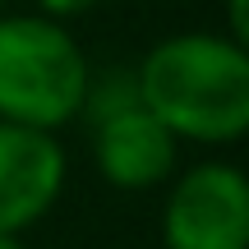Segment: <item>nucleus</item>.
<instances>
[{"mask_svg":"<svg viewBox=\"0 0 249 249\" xmlns=\"http://www.w3.org/2000/svg\"><path fill=\"white\" fill-rule=\"evenodd\" d=\"M0 249H28L23 235H0Z\"/></svg>","mask_w":249,"mask_h":249,"instance_id":"nucleus-9","label":"nucleus"},{"mask_svg":"<svg viewBox=\"0 0 249 249\" xmlns=\"http://www.w3.org/2000/svg\"><path fill=\"white\" fill-rule=\"evenodd\" d=\"M88 55L60 18L0 14V120L65 129L83 111Z\"/></svg>","mask_w":249,"mask_h":249,"instance_id":"nucleus-2","label":"nucleus"},{"mask_svg":"<svg viewBox=\"0 0 249 249\" xmlns=\"http://www.w3.org/2000/svg\"><path fill=\"white\" fill-rule=\"evenodd\" d=\"M139 102V83H134V70H107V74H88V88H83V120H102L116 116V111L134 107Z\"/></svg>","mask_w":249,"mask_h":249,"instance_id":"nucleus-6","label":"nucleus"},{"mask_svg":"<svg viewBox=\"0 0 249 249\" xmlns=\"http://www.w3.org/2000/svg\"><path fill=\"white\" fill-rule=\"evenodd\" d=\"M102 0H37V14H46V18H79V14H88V9H97Z\"/></svg>","mask_w":249,"mask_h":249,"instance_id":"nucleus-7","label":"nucleus"},{"mask_svg":"<svg viewBox=\"0 0 249 249\" xmlns=\"http://www.w3.org/2000/svg\"><path fill=\"white\" fill-rule=\"evenodd\" d=\"M92 161L116 189H157L176 176L180 139L152 116L143 102L92 120Z\"/></svg>","mask_w":249,"mask_h":249,"instance_id":"nucleus-5","label":"nucleus"},{"mask_svg":"<svg viewBox=\"0 0 249 249\" xmlns=\"http://www.w3.org/2000/svg\"><path fill=\"white\" fill-rule=\"evenodd\" d=\"M65 148L55 134L0 120V235H23L65 194Z\"/></svg>","mask_w":249,"mask_h":249,"instance_id":"nucleus-4","label":"nucleus"},{"mask_svg":"<svg viewBox=\"0 0 249 249\" xmlns=\"http://www.w3.org/2000/svg\"><path fill=\"white\" fill-rule=\"evenodd\" d=\"M226 37L249 46V9H245V0H226Z\"/></svg>","mask_w":249,"mask_h":249,"instance_id":"nucleus-8","label":"nucleus"},{"mask_svg":"<svg viewBox=\"0 0 249 249\" xmlns=\"http://www.w3.org/2000/svg\"><path fill=\"white\" fill-rule=\"evenodd\" d=\"M161 249H249V180L231 161H198L166 180Z\"/></svg>","mask_w":249,"mask_h":249,"instance_id":"nucleus-3","label":"nucleus"},{"mask_svg":"<svg viewBox=\"0 0 249 249\" xmlns=\"http://www.w3.org/2000/svg\"><path fill=\"white\" fill-rule=\"evenodd\" d=\"M139 102L189 143H240L249 129V46L226 33H171L134 70Z\"/></svg>","mask_w":249,"mask_h":249,"instance_id":"nucleus-1","label":"nucleus"},{"mask_svg":"<svg viewBox=\"0 0 249 249\" xmlns=\"http://www.w3.org/2000/svg\"><path fill=\"white\" fill-rule=\"evenodd\" d=\"M0 14H5V0H0Z\"/></svg>","mask_w":249,"mask_h":249,"instance_id":"nucleus-10","label":"nucleus"}]
</instances>
